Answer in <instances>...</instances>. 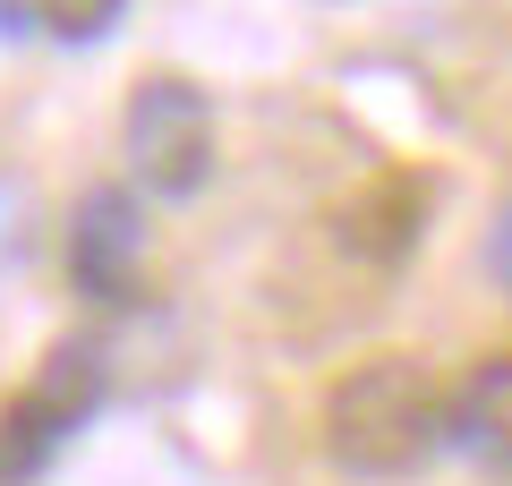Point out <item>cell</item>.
<instances>
[{
  "label": "cell",
  "mask_w": 512,
  "mask_h": 486,
  "mask_svg": "<svg viewBox=\"0 0 512 486\" xmlns=\"http://www.w3.org/2000/svg\"><path fill=\"white\" fill-rule=\"evenodd\" d=\"M453 435V401L419 359H367L325 401V452L350 478H419Z\"/></svg>",
  "instance_id": "cell-1"
},
{
  "label": "cell",
  "mask_w": 512,
  "mask_h": 486,
  "mask_svg": "<svg viewBox=\"0 0 512 486\" xmlns=\"http://www.w3.org/2000/svg\"><path fill=\"white\" fill-rule=\"evenodd\" d=\"M120 154H128V180L146 197H197L214 180V103L188 77H146L128 94Z\"/></svg>",
  "instance_id": "cell-2"
},
{
  "label": "cell",
  "mask_w": 512,
  "mask_h": 486,
  "mask_svg": "<svg viewBox=\"0 0 512 486\" xmlns=\"http://www.w3.org/2000/svg\"><path fill=\"white\" fill-rule=\"evenodd\" d=\"M94 401H103V350L60 342L26 393L0 401V486H35L52 469V452L94 418Z\"/></svg>",
  "instance_id": "cell-3"
},
{
  "label": "cell",
  "mask_w": 512,
  "mask_h": 486,
  "mask_svg": "<svg viewBox=\"0 0 512 486\" xmlns=\"http://www.w3.org/2000/svg\"><path fill=\"white\" fill-rule=\"evenodd\" d=\"M137 256H146V222L128 188H86L69 214V282L94 307H128L137 299Z\"/></svg>",
  "instance_id": "cell-4"
},
{
  "label": "cell",
  "mask_w": 512,
  "mask_h": 486,
  "mask_svg": "<svg viewBox=\"0 0 512 486\" xmlns=\"http://www.w3.org/2000/svg\"><path fill=\"white\" fill-rule=\"evenodd\" d=\"M427 231V180H410V171H384V180H367L359 197L333 214V239H342L350 256H367V265H393V256H410Z\"/></svg>",
  "instance_id": "cell-5"
},
{
  "label": "cell",
  "mask_w": 512,
  "mask_h": 486,
  "mask_svg": "<svg viewBox=\"0 0 512 486\" xmlns=\"http://www.w3.org/2000/svg\"><path fill=\"white\" fill-rule=\"evenodd\" d=\"M453 435L512 469V350L487 359V367H470V384L453 393Z\"/></svg>",
  "instance_id": "cell-6"
},
{
  "label": "cell",
  "mask_w": 512,
  "mask_h": 486,
  "mask_svg": "<svg viewBox=\"0 0 512 486\" xmlns=\"http://www.w3.org/2000/svg\"><path fill=\"white\" fill-rule=\"evenodd\" d=\"M120 9H128V0H35V26L60 35V43H94V35L120 26Z\"/></svg>",
  "instance_id": "cell-7"
},
{
  "label": "cell",
  "mask_w": 512,
  "mask_h": 486,
  "mask_svg": "<svg viewBox=\"0 0 512 486\" xmlns=\"http://www.w3.org/2000/svg\"><path fill=\"white\" fill-rule=\"evenodd\" d=\"M487 265H495V282L512 290V205L495 214V231H487Z\"/></svg>",
  "instance_id": "cell-8"
},
{
  "label": "cell",
  "mask_w": 512,
  "mask_h": 486,
  "mask_svg": "<svg viewBox=\"0 0 512 486\" xmlns=\"http://www.w3.org/2000/svg\"><path fill=\"white\" fill-rule=\"evenodd\" d=\"M26 18H35V0H0V35H18Z\"/></svg>",
  "instance_id": "cell-9"
}]
</instances>
